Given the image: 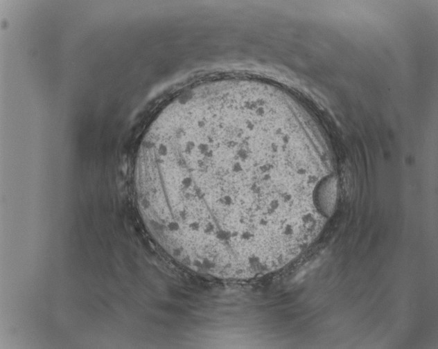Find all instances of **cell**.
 Segmentation results:
<instances>
[{"mask_svg":"<svg viewBox=\"0 0 438 349\" xmlns=\"http://www.w3.org/2000/svg\"><path fill=\"white\" fill-rule=\"evenodd\" d=\"M270 114L246 102H218L155 128L138 155L135 183L168 242L207 258L246 263L302 235L316 169L279 155Z\"/></svg>","mask_w":438,"mask_h":349,"instance_id":"1","label":"cell"}]
</instances>
